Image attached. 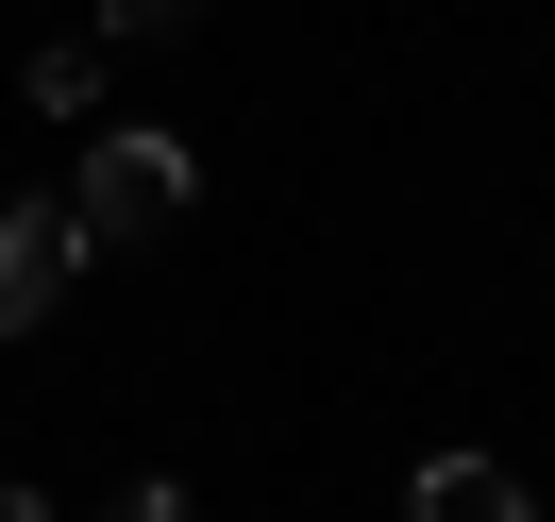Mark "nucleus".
Segmentation results:
<instances>
[{
	"label": "nucleus",
	"instance_id": "1",
	"mask_svg": "<svg viewBox=\"0 0 555 522\" xmlns=\"http://www.w3.org/2000/svg\"><path fill=\"white\" fill-rule=\"evenodd\" d=\"M185 203H203V169H185V136H102V152H85V186H68L85 253H152V237H169Z\"/></svg>",
	"mask_w": 555,
	"mask_h": 522
},
{
	"label": "nucleus",
	"instance_id": "2",
	"mask_svg": "<svg viewBox=\"0 0 555 522\" xmlns=\"http://www.w3.org/2000/svg\"><path fill=\"white\" fill-rule=\"evenodd\" d=\"M68 270H85V219L68 203H0V338H35V320L68 304Z\"/></svg>",
	"mask_w": 555,
	"mask_h": 522
},
{
	"label": "nucleus",
	"instance_id": "3",
	"mask_svg": "<svg viewBox=\"0 0 555 522\" xmlns=\"http://www.w3.org/2000/svg\"><path fill=\"white\" fill-rule=\"evenodd\" d=\"M404 522H539V506H521V472H505V455H421Z\"/></svg>",
	"mask_w": 555,
	"mask_h": 522
},
{
	"label": "nucleus",
	"instance_id": "4",
	"mask_svg": "<svg viewBox=\"0 0 555 522\" xmlns=\"http://www.w3.org/2000/svg\"><path fill=\"white\" fill-rule=\"evenodd\" d=\"M35 102H51V118L102 102V35H51V51H35Z\"/></svg>",
	"mask_w": 555,
	"mask_h": 522
},
{
	"label": "nucleus",
	"instance_id": "5",
	"mask_svg": "<svg viewBox=\"0 0 555 522\" xmlns=\"http://www.w3.org/2000/svg\"><path fill=\"white\" fill-rule=\"evenodd\" d=\"M203 0H102V35H185Z\"/></svg>",
	"mask_w": 555,
	"mask_h": 522
},
{
	"label": "nucleus",
	"instance_id": "6",
	"mask_svg": "<svg viewBox=\"0 0 555 522\" xmlns=\"http://www.w3.org/2000/svg\"><path fill=\"white\" fill-rule=\"evenodd\" d=\"M102 522H185V488H169V472H135V488H118Z\"/></svg>",
	"mask_w": 555,
	"mask_h": 522
},
{
	"label": "nucleus",
	"instance_id": "7",
	"mask_svg": "<svg viewBox=\"0 0 555 522\" xmlns=\"http://www.w3.org/2000/svg\"><path fill=\"white\" fill-rule=\"evenodd\" d=\"M0 522H51V506H35V488H17V472H0Z\"/></svg>",
	"mask_w": 555,
	"mask_h": 522
}]
</instances>
